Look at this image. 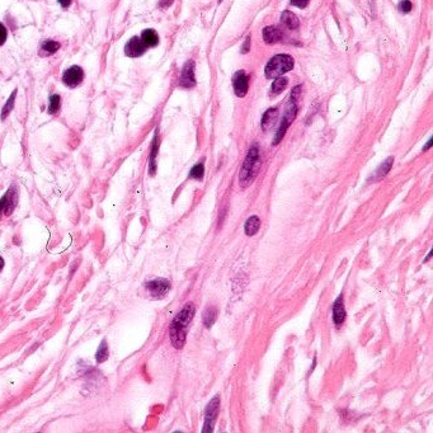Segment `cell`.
I'll return each instance as SVG.
<instances>
[{
  "instance_id": "obj_10",
  "label": "cell",
  "mask_w": 433,
  "mask_h": 433,
  "mask_svg": "<svg viewBox=\"0 0 433 433\" xmlns=\"http://www.w3.org/2000/svg\"><path fill=\"white\" fill-rule=\"evenodd\" d=\"M344 320H346V309H344V300H343V296L340 295V296L334 301L333 321L337 327H340V325L344 323Z\"/></svg>"
},
{
  "instance_id": "obj_26",
  "label": "cell",
  "mask_w": 433,
  "mask_h": 433,
  "mask_svg": "<svg viewBox=\"0 0 433 433\" xmlns=\"http://www.w3.org/2000/svg\"><path fill=\"white\" fill-rule=\"evenodd\" d=\"M399 10L403 13H409L411 10V3L409 0H402L399 4Z\"/></svg>"
},
{
  "instance_id": "obj_20",
  "label": "cell",
  "mask_w": 433,
  "mask_h": 433,
  "mask_svg": "<svg viewBox=\"0 0 433 433\" xmlns=\"http://www.w3.org/2000/svg\"><path fill=\"white\" fill-rule=\"evenodd\" d=\"M16 97H17V89H14L12 94H10V97L8 98L6 103L4 104L3 109H1V115H0V120L4 121V120L9 116V113L12 112V109L14 108V102H16Z\"/></svg>"
},
{
  "instance_id": "obj_19",
  "label": "cell",
  "mask_w": 433,
  "mask_h": 433,
  "mask_svg": "<svg viewBox=\"0 0 433 433\" xmlns=\"http://www.w3.org/2000/svg\"><path fill=\"white\" fill-rule=\"evenodd\" d=\"M393 163H394V158H387V159L385 160L379 168H377V170L375 171L374 181H380V179H383V178L390 171V169L393 167Z\"/></svg>"
},
{
  "instance_id": "obj_32",
  "label": "cell",
  "mask_w": 433,
  "mask_h": 433,
  "mask_svg": "<svg viewBox=\"0 0 433 433\" xmlns=\"http://www.w3.org/2000/svg\"><path fill=\"white\" fill-rule=\"evenodd\" d=\"M431 146H432V139H430V141H428V143H427L426 147H423V151H427V150L430 149Z\"/></svg>"
},
{
  "instance_id": "obj_22",
  "label": "cell",
  "mask_w": 433,
  "mask_h": 433,
  "mask_svg": "<svg viewBox=\"0 0 433 433\" xmlns=\"http://www.w3.org/2000/svg\"><path fill=\"white\" fill-rule=\"evenodd\" d=\"M60 108H61V97L59 94L50 96V103H48V108H47L48 115H56Z\"/></svg>"
},
{
  "instance_id": "obj_31",
  "label": "cell",
  "mask_w": 433,
  "mask_h": 433,
  "mask_svg": "<svg viewBox=\"0 0 433 433\" xmlns=\"http://www.w3.org/2000/svg\"><path fill=\"white\" fill-rule=\"evenodd\" d=\"M4 207H5V196H3V198L0 200V217H1V212H4Z\"/></svg>"
},
{
  "instance_id": "obj_27",
  "label": "cell",
  "mask_w": 433,
  "mask_h": 433,
  "mask_svg": "<svg viewBox=\"0 0 433 433\" xmlns=\"http://www.w3.org/2000/svg\"><path fill=\"white\" fill-rule=\"evenodd\" d=\"M6 37H8V31H6L5 25L3 23H0V46L5 44Z\"/></svg>"
},
{
  "instance_id": "obj_4",
  "label": "cell",
  "mask_w": 433,
  "mask_h": 433,
  "mask_svg": "<svg viewBox=\"0 0 433 433\" xmlns=\"http://www.w3.org/2000/svg\"><path fill=\"white\" fill-rule=\"evenodd\" d=\"M220 409V396L216 395L211 402L209 403L205 411V423H203L202 433H209L214 431V424L216 422V418Z\"/></svg>"
},
{
  "instance_id": "obj_30",
  "label": "cell",
  "mask_w": 433,
  "mask_h": 433,
  "mask_svg": "<svg viewBox=\"0 0 433 433\" xmlns=\"http://www.w3.org/2000/svg\"><path fill=\"white\" fill-rule=\"evenodd\" d=\"M57 1H59V4L63 6V8H69L72 3V0H57Z\"/></svg>"
},
{
  "instance_id": "obj_1",
  "label": "cell",
  "mask_w": 433,
  "mask_h": 433,
  "mask_svg": "<svg viewBox=\"0 0 433 433\" xmlns=\"http://www.w3.org/2000/svg\"><path fill=\"white\" fill-rule=\"evenodd\" d=\"M193 304L188 302L171 321L170 328H169V334H170L171 344L177 349L183 348L184 343H186V337H187L188 327H190L191 321L193 319Z\"/></svg>"
},
{
  "instance_id": "obj_12",
  "label": "cell",
  "mask_w": 433,
  "mask_h": 433,
  "mask_svg": "<svg viewBox=\"0 0 433 433\" xmlns=\"http://www.w3.org/2000/svg\"><path fill=\"white\" fill-rule=\"evenodd\" d=\"M158 151H159V130L156 128L155 135H154L153 139V146H151V153H150V160H149V173L150 175H154L156 171V155H158Z\"/></svg>"
},
{
  "instance_id": "obj_13",
  "label": "cell",
  "mask_w": 433,
  "mask_h": 433,
  "mask_svg": "<svg viewBox=\"0 0 433 433\" xmlns=\"http://www.w3.org/2000/svg\"><path fill=\"white\" fill-rule=\"evenodd\" d=\"M263 38L267 44H276V42H280L282 40V32L274 27V25H269V27H265L263 29Z\"/></svg>"
},
{
  "instance_id": "obj_7",
  "label": "cell",
  "mask_w": 433,
  "mask_h": 433,
  "mask_svg": "<svg viewBox=\"0 0 433 433\" xmlns=\"http://www.w3.org/2000/svg\"><path fill=\"white\" fill-rule=\"evenodd\" d=\"M233 85L238 97H245V94L248 93V89H249V79L244 70L235 72L233 78Z\"/></svg>"
},
{
  "instance_id": "obj_21",
  "label": "cell",
  "mask_w": 433,
  "mask_h": 433,
  "mask_svg": "<svg viewBox=\"0 0 433 433\" xmlns=\"http://www.w3.org/2000/svg\"><path fill=\"white\" fill-rule=\"evenodd\" d=\"M108 356H109L108 344H107L106 339H103L102 343H100L99 348H98L97 353H96V361H97V363H103L104 361H107Z\"/></svg>"
},
{
  "instance_id": "obj_28",
  "label": "cell",
  "mask_w": 433,
  "mask_h": 433,
  "mask_svg": "<svg viewBox=\"0 0 433 433\" xmlns=\"http://www.w3.org/2000/svg\"><path fill=\"white\" fill-rule=\"evenodd\" d=\"M309 1H310V0H290V3L292 4V5L297 6V8H305V6L309 4Z\"/></svg>"
},
{
  "instance_id": "obj_29",
  "label": "cell",
  "mask_w": 433,
  "mask_h": 433,
  "mask_svg": "<svg viewBox=\"0 0 433 433\" xmlns=\"http://www.w3.org/2000/svg\"><path fill=\"white\" fill-rule=\"evenodd\" d=\"M249 48H250V36H248V37H246V40H245V42H244V45H243L241 52L246 53V52H248V51H249Z\"/></svg>"
},
{
  "instance_id": "obj_25",
  "label": "cell",
  "mask_w": 433,
  "mask_h": 433,
  "mask_svg": "<svg viewBox=\"0 0 433 433\" xmlns=\"http://www.w3.org/2000/svg\"><path fill=\"white\" fill-rule=\"evenodd\" d=\"M203 174H205V167H203L202 163H198V164H196V166L191 169V171H190V177L194 178V179H198V181H201V179H202Z\"/></svg>"
},
{
  "instance_id": "obj_9",
  "label": "cell",
  "mask_w": 433,
  "mask_h": 433,
  "mask_svg": "<svg viewBox=\"0 0 433 433\" xmlns=\"http://www.w3.org/2000/svg\"><path fill=\"white\" fill-rule=\"evenodd\" d=\"M182 87L192 88L196 84V78H194V63L191 60L184 65L181 74V80H179Z\"/></svg>"
},
{
  "instance_id": "obj_14",
  "label": "cell",
  "mask_w": 433,
  "mask_h": 433,
  "mask_svg": "<svg viewBox=\"0 0 433 433\" xmlns=\"http://www.w3.org/2000/svg\"><path fill=\"white\" fill-rule=\"evenodd\" d=\"M60 44L56 42V41H52V40H47L44 41L42 44H41V50H40V55L41 56H50V55H53L55 52L60 50Z\"/></svg>"
},
{
  "instance_id": "obj_18",
  "label": "cell",
  "mask_w": 433,
  "mask_h": 433,
  "mask_svg": "<svg viewBox=\"0 0 433 433\" xmlns=\"http://www.w3.org/2000/svg\"><path fill=\"white\" fill-rule=\"evenodd\" d=\"M277 116H278V111L276 108H271L268 109L267 112L263 115V119H262V127L265 131H267L268 128H271L272 126L276 123V120H277Z\"/></svg>"
},
{
  "instance_id": "obj_15",
  "label": "cell",
  "mask_w": 433,
  "mask_h": 433,
  "mask_svg": "<svg viewBox=\"0 0 433 433\" xmlns=\"http://www.w3.org/2000/svg\"><path fill=\"white\" fill-rule=\"evenodd\" d=\"M141 40L146 47H155L159 44V36L154 29H145L141 33Z\"/></svg>"
},
{
  "instance_id": "obj_16",
  "label": "cell",
  "mask_w": 433,
  "mask_h": 433,
  "mask_svg": "<svg viewBox=\"0 0 433 433\" xmlns=\"http://www.w3.org/2000/svg\"><path fill=\"white\" fill-rule=\"evenodd\" d=\"M281 23H282L285 27H287L289 29H297L300 24L299 18H297L293 13L289 12V10L282 13V16H281Z\"/></svg>"
},
{
  "instance_id": "obj_24",
  "label": "cell",
  "mask_w": 433,
  "mask_h": 433,
  "mask_svg": "<svg viewBox=\"0 0 433 433\" xmlns=\"http://www.w3.org/2000/svg\"><path fill=\"white\" fill-rule=\"evenodd\" d=\"M287 83H289V80H287L286 78H284V76H278V78H276L274 83L272 84V93L278 94L282 91H285V88L287 87Z\"/></svg>"
},
{
  "instance_id": "obj_11",
  "label": "cell",
  "mask_w": 433,
  "mask_h": 433,
  "mask_svg": "<svg viewBox=\"0 0 433 433\" xmlns=\"http://www.w3.org/2000/svg\"><path fill=\"white\" fill-rule=\"evenodd\" d=\"M5 207H4V214L6 216H9L14 209H16L17 203H18V191H17L16 186H13L8 190L5 194Z\"/></svg>"
},
{
  "instance_id": "obj_23",
  "label": "cell",
  "mask_w": 433,
  "mask_h": 433,
  "mask_svg": "<svg viewBox=\"0 0 433 433\" xmlns=\"http://www.w3.org/2000/svg\"><path fill=\"white\" fill-rule=\"evenodd\" d=\"M216 315H217V313H216L215 308H209L206 310L205 314H203V324H205L206 328H211L214 325L216 320Z\"/></svg>"
},
{
  "instance_id": "obj_6",
  "label": "cell",
  "mask_w": 433,
  "mask_h": 433,
  "mask_svg": "<svg viewBox=\"0 0 433 433\" xmlns=\"http://www.w3.org/2000/svg\"><path fill=\"white\" fill-rule=\"evenodd\" d=\"M147 292L155 299L166 296L168 291L170 290V282L166 278H155L153 281H149L145 285Z\"/></svg>"
},
{
  "instance_id": "obj_2",
  "label": "cell",
  "mask_w": 433,
  "mask_h": 433,
  "mask_svg": "<svg viewBox=\"0 0 433 433\" xmlns=\"http://www.w3.org/2000/svg\"><path fill=\"white\" fill-rule=\"evenodd\" d=\"M261 167V162H259V149L257 144H253L252 147L248 151V155H246L245 160H244L243 168L240 171L239 175V182L240 186L243 188L248 187L256 178L257 173H258V169Z\"/></svg>"
},
{
  "instance_id": "obj_34",
  "label": "cell",
  "mask_w": 433,
  "mask_h": 433,
  "mask_svg": "<svg viewBox=\"0 0 433 433\" xmlns=\"http://www.w3.org/2000/svg\"><path fill=\"white\" fill-rule=\"evenodd\" d=\"M221 1H222V0H218V3H221Z\"/></svg>"
},
{
  "instance_id": "obj_8",
  "label": "cell",
  "mask_w": 433,
  "mask_h": 433,
  "mask_svg": "<svg viewBox=\"0 0 433 433\" xmlns=\"http://www.w3.org/2000/svg\"><path fill=\"white\" fill-rule=\"evenodd\" d=\"M147 47L143 42L140 37H132L125 45V53L128 57H139L145 53Z\"/></svg>"
},
{
  "instance_id": "obj_5",
  "label": "cell",
  "mask_w": 433,
  "mask_h": 433,
  "mask_svg": "<svg viewBox=\"0 0 433 433\" xmlns=\"http://www.w3.org/2000/svg\"><path fill=\"white\" fill-rule=\"evenodd\" d=\"M63 83L69 88H75L84 80V70L78 65L70 66L63 72Z\"/></svg>"
},
{
  "instance_id": "obj_3",
  "label": "cell",
  "mask_w": 433,
  "mask_h": 433,
  "mask_svg": "<svg viewBox=\"0 0 433 433\" xmlns=\"http://www.w3.org/2000/svg\"><path fill=\"white\" fill-rule=\"evenodd\" d=\"M293 69V59L290 55H277L272 57L265 66V76L274 79Z\"/></svg>"
},
{
  "instance_id": "obj_33",
  "label": "cell",
  "mask_w": 433,
  "mask_h": 433,
  "mask_svg": "<svg viewBox=\"0 0 433 433\" xmlns=\"http://www.w3.org/2000/svg\"><path fill=\"white\" fill-rule=\"evenodd\" d=\"M3 268H4V259H3V257L0 256V271H1Z\"/></svg>"
},
{
  "instance_id": "obj_17",
  "label": "cell",
  "mask_w": 433,
  "mask_h": 433,
  "mask_svg": "<svg viewBox=\"0 0 433 433\" xmlns=\"http://www.w3.org/2000/svg\"><path fill=\"white\" fill-rule=\"evenodd\" d=\"M259 228H261V220H259L258 216H250L245 222V226H244V231L248 237H253L258 233Z\"/></svg>"
}]
</instances>
